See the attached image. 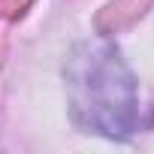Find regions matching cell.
<instances>
[{"instance_id": "cell-1", "label": "cell", "mask_w": 154, "mask_h": 154, "mask_svg": "<svg viewBox=\"0 0 154 154\" xmlns=\"http://www.w3.org/2000/svg\"><path fill=\"white\" fill-rule=\"evenodd\" d=\"M72 121L85 133L127 139L139 124L136 75L109 39L79 42L63 66Z\"/></svg>"}]
</instances>
